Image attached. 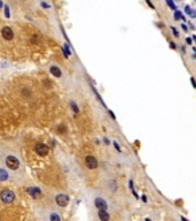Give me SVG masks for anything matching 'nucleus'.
Instances as JSON below:
<instances>
[{
    "label": "nucleus",
    "instance_id": "f03ea898",
    "mask_svg": "<svg viewBox=\"0 0 196 221\" xmlns=\"http://www.w3.org/2000/svg\"><path fill=\"white\" fill-rule=\"evenodd\" d=\"M0 198H1V200H2L4 203L9 204V203H13L14 202V199H15V195H14V192L13 191H11V190H5V191L1 192Z\"/></svg>",
    "mask_w": 196,
    "mask_h": 221
},
{
    "label": "nucleus",
    "instance_id": "a211bd4d",
    "mask_svg": "<svg viewBox=\"0 0 196 221\" xmlns=\"http://www.w3.org/2000/svg\"><path fill=\"white\" fill-rule=\"evenodd\" d=\"M114 146L116 148V150H117V151H119V152H120V148H119V145H118V143H117V142H114Z\"/></svg>",
    "mask_w": 196,
    "mask_h": 221
},
{
    "label": "nucleus",
    "instance_id": "f3484780",
    "mask_svg": "<svg viewBox=\"0 0 196 221\" xmlns=\"http://www.w3.org/2000/svg\"><path fill=\"white\" fill-rule=\"evenodd\" d=\"M172 31H173V34H174V36H175V37H179V34H178L177 29H175L174 27H172Z\"/></svg>",
    "mask_w": 196,
    "mask_h": 221
},
{
    "label": "nucleus",
    "instance_id": "b1692460",
    "mask_svg": "<svg viewBox=\"0 0 196 221\" xmlns=\"http://www.w3.org/2000/svg\"><path fill=\"white\" fill-rule=\"evenodd\" d=\"M181 28H183V30H185V31H187V27H186L185 24H183V26H181Z\"/></svg>",
    "mask_w": 196,
    "mask_h": 221
},
{
    "label": "nucleus",
    "instance_id": "6e6552de",
    "mask_svg": "<svg viewBox=\"0 0 196 221\" xmlns=\"http://www.w3.org/2000/svg\"><path fill=\"white\" fill-rule=\"evenodd\" d=\"M28 193L32 197V198H38L40 196V190L38 188H28Z\"/></svg>",
    "mask_w": 196,
    "mask_h": 221
},
{
    "label": "nucleus",
    "instance_id": "f257e3e1",
    "mask_svg": "<svg viewBox=\"0 0 196 221\" xmlns=\"http://www.w3.org/2000/svg\"><path fill=\"white\" fill-rule=\"evenodd\" d=\"M5 163H6V166L9 169H12V170H17L20 168V166H21L20 160L15 155H13V154H8L6 157V159H5Z\"/></svg>",
    "mask_w": 196,
    "mask_h": 221
},
{
    "label": "nucleus",
    "instance_id": "a878e982",
    "mask_svg": "<svg viewBox=\"0 0 196 221\" xmlns=\"http://www.w3.org/2000/svg\"><path fill=\"white\" fill-rule=\"evenodd\" d=\"M105 144H109V140H108L107 138H105Z\"/></svg>",
    "mask_w": 196,
    "mask_h": 221
},
{
    "label": "nucleus",
    "instance_id": "4468645a",
    "mask_svg": "<svg viewBox=\"0 0 196 221\" xmlns=\"http://www.w3.org/2000/svg\"><path fill=\"white\" fill-rule=\"evenodd\" d=\"M5 15H6V17H7V19H9V17H11V13H9V7H8V6H5Z\"/></svg>",
    "mask_w": 196,
    "mask_h": 221
},
{
    "label": "nucleus",
    "instance_id": "cd10ccee",
    "mask_svg": "<svg viewBox=\"0 0 196 221\" xmlns=\"http://www.w3.org/2000/svg\"><path fill=\"white\" fill-rule=\"evenodd\" d=\"M193 39H194V41H196V36H193Z\"/></svg>",
    "mask_w": 196,
    "mask_h": 221
},
{
    "label": "nucleus",
    "instance_id": "1a4fd4ad",
    "mask_svg": "<svg viewBox=\"0 0 196 221\" xmlns=\"http://www.w3.org/2000/svg\"><path fill=\"white\" fill-rule=\"evenodd\" d=\"M99 218L101 219L102 221H107L110 219V215L108 214V212H107V210H99Z\"/></svg>",
    "mask_w": 196,
    "mask_h": 221
},
{
    "label": "nucleus",
    "instance_id": "9b49d317",
    "mask_svg": "<svg viewBox=\"0 0 196 221\" xmlns=\"http://www.w3.org/2000/svg\"><path fill=\"white\" fill-rule=\"evenodd\" d=\"M50 70H51V73H52L55 77H61V74H62V73H61V70L57 68L56 66H52V67L50 68Z\"/></svg>",
    "mask_w": 196,
    "mask_h": 221
},
{
    "label": "nucleus",
    "instance_id": "6ab92c4d",
    "mask_svg": "<svg viewBox=\"0 0 196 221\" xmlns=\"http://www.w3.org/2000/svg\"><path fill=\"white\" fill-rule=\"evenodd\" d=\"M146 1H147V4H148V5H149V7H151V8H153V9H154V8H155V7H154V5H153V4H151V2H150V0H146Z\"/></svg>",
    "mask_w": 196,
    "mask_h": 221
},
{
    "label": "nucleus",
    "instance_id": "aec40b11",
    "mask_svg": "<svg viewBox=\"0 0 196 221\" xmlns=\"http://www.w3.org/2000/svg\"><path fill=\"white\" fill-rule=\"evenodd\" d=\"M31 41H32V43H37V41H38L37 36H32V39H31Z\"/></svg>",
    "mask_w": 196,
    "mask_h": 221
},
{
    "label": "nucleus",
    "instance_id": "5701e85b",
    "mask_svg": "<svg viewBox=\"0 0 196 221\" xmlns=\"http://www.w3.org/2000/svg\"><path fill=\"white\" fill-rule=\"evenodd\" d=\"M41 6H42V7H50V6H48L47 4H45V2H41Z\"/></svg>",
    "mask_w": 196,
    "mask_h": 221
},
{
    "label": "nucleus",
    "instance_id": "4be33fe9",
    "mask_svg": "<svg viewBox=\"0 0 196 221\" xmlns=\"http://www.w3.org/2000/svg\"><path fill=\"white\" fill-rule=\"evenodd\" d=\"M190 81H192V83H193V86H194V88L196 89V83H195V80H194V77H192V78H190Z\"/></svg>",
    "mask_w": 196,
    "mask_h": 221
},
{
    "label": "nucleus",
    "instance_id": "f8f14e48",
    "mask_svg": "<svg viewBox=\"0 0 196 221\" xmlns=\"http://www.w3.org/2000/svg\"><path fill=\"white\" fill-rule=\"evenodd\" d=\"M185 12L188 14L189 16H192V17H195V16H196V14L194 13L192 9H190V7H189V6H186V7H185Z\"/></svg>",
    "mask_w": 196,
    "mask_h": 221
},
{
    "label": "nucleus",
    "instance_id": "39448f33",
    "mask_svg": "<svg viewBox=\"0 0 196 221\" xmlns=\"http://www.w3.org/2000/svg\"><path fill=\"white\" fill-rule=\"evenodd\" d=\"M36 152L39 154L40 157H45L48 153V146L46 144H44V143H38L36 145Z\"/></svg>",
    "mask_w": 196,
    "mask_h": 221
},
{
    "label": "nucleus",
    "instance_id": "7ed1b4c3",
    "mask_svg": "<svg viewBox=\"0 0 196 221\" xmlns=\"http://www.w3.org/2000/svg\"><path fill=\"white\" fill-rule=\"evenodd\" d=\"M85 165H86L87 168H90V169H95V168L98 167V160H96L95 157H93V155H87V157L85 158Z\"/></svg>",
    "mask_w": 196,
    "mask_h": 221
},
{
    "label": "nucleus",
    "instance_id": "20e7f679",
    "mask_svg": "<svg viewBox=\"0 0 196 221\" xmlns=\"http://www.w3.org/2000/svg\"><path fill=\"white\" fill-rule=\"evenodd\" d=\"M55 202H56V204L59 205V206L61 207H64L68 205V203H69V197L67 196V195H57L56 196V198H55Z\"/></svg>",
    "mask_w": 196,
    "mask_h": 221
},
{
    "label": "nucleus",
    "instance_id": "dca6fc26",
    "mask_svg": "<svg viewBox=\"0 0 196 221\" xmlns=\"http://www.w3.org/2000/svg\"><path fill=\"white\" fill-rule=\"evenodd\" d=\"M71 107H72V110H75L76 113H78L79 112V110H78V107H77V105L75 104V103H71Z\"/></svg>",
    "mask_w": 196,
    "mask_h": 221
},
{
    "label": "nucleus",
    "instance_id": "393cba45",
    "mask_svg": "<svg viewBox=\"0 0 196 221\" xmlns=\"http://www.w3.org/2000/svg\"><path fill=\"white\" fill-rule=\"evenodd\" d=\"M187 43H188V44H192V39H190V38H187Z\"/></svg>",
    "mask_w": 196,
    "mask_h": 221
},
{
    "label": "nucleus",
    "instance_id": "2eb2a0df",
    "mask_svg": "<svg viewBox=\"0 0 196 221\" xmlns=\"http://www.w3.org/2000/svg\"><path fill=\"white\" fill-rule=\"evenodd\" d=\"M181 13L180 12H178V11H175L174 12V20H179V19H181Z\"/></svg>",
    "mask_w": 196,
    "mask_h": 221
},
{
    "label": "nucleus",
    "instance_id": "412c9836",
    "mask_svg": "<svg viewBox=\"0 0 196 221\" xmlns=\"http://www.w3.org/2000/svg\"><path fill=\"white\" fill-rule=\"evenodd\" d=\"M170 45H171V47H172L173 50H175V48H177V46H175V44H174L173 41H171V43H170Z\"/></svg>",
    "mask_w": 196,
    "mask_h": 221
},
{
    "label": "nucleus",
    "instance_id": "ddd939ff",
    "mask_svg": "<svg viewBox=\"0 0 196 221\" xmlns=\"http://www.w3.org/2000/svg\"><path fill=\"white\" fill-rule=\"evenodd\" d=\"M166 2H168V5L171 7V9H177V7H175V5L173 4V0H166Z\"/></svg>",
    "mask_w": 196,
    "mask_h": 221
},
{
    "label": "nucleus",
    "instance_id": "423d86ee",
    "mask_svg": "<svg viewBox=\"0 0 196 221\" xmlns=\"http://www.w3.org/2000/svg\"><path fill=\"white\" fill-rule=\"evenodd\" d=\"M1 35H2V37H4L6 41H11V39H13V37H14L13 30H12V28H9V27L2 28V30H1Z\"/></svg>",
    "mask_w": 196,
    "mask_h": 221
},
{
    "label": "nucleus",
    "instance_id": "bb28decb",
    "mask_svg": "<svg viewBox=\"0 0 196 221\" xmlns=\"http://www.w3.org/2000/svg\"><path fill=\"white\" fill-rule=\"evenodd\" d=\"M1 7H2V1L0 0V8H1Z\"/></svg>",
    "mask_w": 196,
    "mask_h": 221
},
{
    "label": "nucleus",
    "instance_id": "9d476101",
    "mask_svg": "<svg viewBox=\"0 0 196 221\" xmlns=\"http://www.w3.org/2000/svg\"><path fill=\"white\" fill-rule=\"evenodd\" d=\"M8 179H9V174L4 168H0V182H5Z\"/></svg>",
    "mask_w": 196,
    "mask_h": 221
},
{
    "label": "nucleus",
    "instance_id": "0eeeda50",
    "mask_svg": "<svg viewBox=\"0 0 196 221\" xmlns=\"http://www.w3.org/2000/svg\"><path fill=\"white\" fill-rule=\"evenodd\" d=\"M94 204H95V206L98 207L99 210H107V207H108L105 200L102 199V198H96V199L94 200Z\"/></svg>",
    "mask_w": 196,
    "mask_h": 221
}]
</instances>
